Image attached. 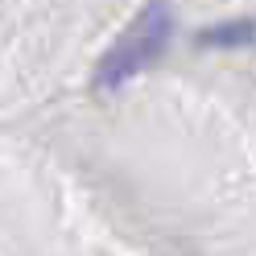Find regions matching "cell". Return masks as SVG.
<instances>
[{
  "mask_svg": "<svg viewBox=\"0 0 256 256\" xmlns=\"http://www.w3.org/2000/svg\"><path fill=\"white\" fill-rule=\"evenodd\" d=\"M202 46H240V50H244V46H256V21H232V25H219V29H206V34L198 38Z\"/></svg>",
  "mask_w": 256,
  "mask_h": 256,
  "instance_id": "2",
  "label": "cell"
},
{
  "mask_svg": "<svg viewBox=\"0 0 256 256\" xmlns=\"http://www.w3.org/2000/svg\"><path fill=\"white\" fill-rule=\"evenodd\" d=\"M170 4L166 0H149V8L136 17V25L128 29V34L108 50V58L100 62V74H95V83L100 91H120L128 78H136L145 66H153L157 58H162L166 42H170Z\"/></svg>",
  "mask_w": 256,
  "mask_h": 256,
  "instance_id": "1",
  "label": "cell"
}]
</instances>
